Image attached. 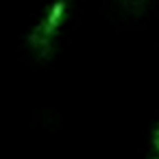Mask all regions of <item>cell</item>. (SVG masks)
Returning <instances> with one entry per match:
<instances>
[{
	"label": "cell",
	"mask_w": 159,
	"mask_h": 159,
	"mask_svg": "<svg viewBox=\"0 0 159 159\" xmlns=\"http://www.w3.org/2000/svg\"><path fill=\"white\" fill-rule=\"evenodd\" d=\"M68 13H70V0H55V2L48 5L42 20L31 29L26 44H29V50L35 57V61L48 63L55 59L59 35L68 20Z\"/></svg>",
	"instance_id": "cell-1"
},
{
	"label": "cell",
	"mask_w": 159,
	"mask_h": 159,
	"mask_svg": "<svg viewBox=\"0 0 159 159\" xmlns=\"http://www.w3.org/2000/svg\"><path fill=\"white\" fill-rule=\"evenodd\" d=\"M116 5L129 18H144L152 5V0H116Z\"/></svg>",
	"instance_id": "cell-2"
},
{
	"label": "cell",
	"mask_w": 159,
	"mask_h": 159,
	"mask_svg": "<svg viewBox=\"0 0 159 159\" xmlns=\"http://www.w3.org/2000/svg\"><path fill=\"white\" fill-rule=\"evenodd\" d=\"M150 146H152V152L159 157V124L152 129V135H150Z\"/></svg>",
	"instance_id": "cell-3"
},
{
	"label": "cell",
	"mask_w": 159,
	"mask_h": 159,
	"mask_svg": "<svg viewBox=\"0 0 159 159\" xmlns=\"http://www.w3.org/2000/svg\"><path fill=\"white\" fill-rule=\"evenodd\" d=\"M155 159H159V157H157V155H155Z\"/></svg>",
	"instance_id": "cell-4"
}]
</instances>
